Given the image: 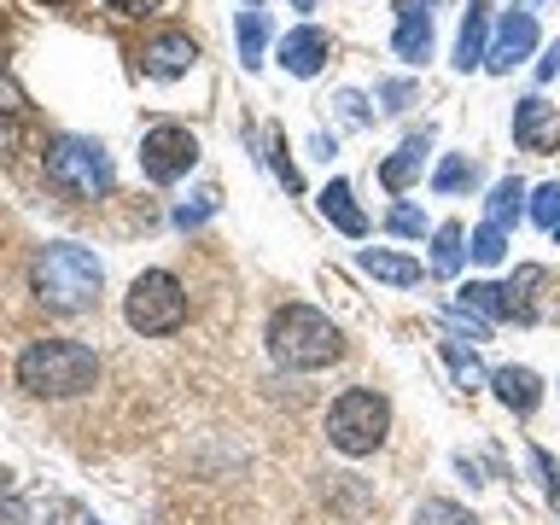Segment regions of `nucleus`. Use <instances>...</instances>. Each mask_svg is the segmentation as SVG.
I'll use <instances>...</instances> for the list:
<instances>
[{"label": "nucleus", "mask_w": 560, "mask_h": 525, "mask_svg": "<svg viewBox=\"0 0 560 525\" xmlns=\"http://www.w3.org/2000/svg\"><path fill=\"white\" fill-rule=\"evenodd\" d=\"M18 385L47 402L82 397L100 385V357L82 339H30L24 357H18Z\"/></svg>", "instance_id": "f257e3e1"}, {"label": "nucleus", "mask_w": 560, "mask_h": 525, "mask_svg": "<svg viewBox=\"0 0 560 525\" xmlns=\"http://www.w3.org/2000/svg\"><path fill=\"white\" fill-rule=\"evenodd\" d=\"M100 280H105V269H100V257L88 252V245H70V240H59V245H42L35 252V262H30V287H35V298H42L47 310H94L100 304Z\"/></svg>", "instance_id": "f03ea898"}, {"label": "nucleus", "mask_w": 560, "mask_h": 525, "mask_svg": "<svg viewBox=\"0 0 560 525\" xmlns=\"http://www.w3.org/2000/svg\"><path fill=\"white\" fill-rule=\"evenodd\" d=\"M269 357L292 374H310V368H327L345 357V339L339 327L327 322L315 304H280L269 315Z\"/></svg>", "instance_id": "7ed1b4c3"}, {"label": "nucleus", "mask_w": 560, "mask_h": 525, "mask_svg": "<svg viewBox=\"0 0 560 525\" xmlns=\"http://www.w3.org/2000/svg\"><path fill=\"white\" fill-rule=\"evenodd\" d=\"M42 158H47V182L59 187L65 199H105V192H112V158H105L100 140L52 135Z\"/></svg>", "instance_id": "20e7f679"}, {"label": "nucleus", "mask_w": 560, "mask_h": 525, "mask_svg": "<svg viewBox=\"0 0 560 525\" xmlns=\"http://www.w3.org/2000/svg\"><path fill=\"white\" fill-rule=\"evenodd\" d=\"M392 432V402L368 385H350V392L327 409V444L339 455H374Z\"/></svg>", "instance_id": "39448f33"}, {"label": "nucleus", "mask_w": 560, "mask_h": 525, "mask_svg": "<svg viewBox=\"0 0 560 525\" xmlns=\"http://www.w3.org/2000/svg\"><path fill=\"white\" fill-rule=\"evenodd\" d=\"M122 315H129V327L147 332V339H170V332L187 322V292H182V280H175L170 269L135 275L129 298H122Z\"/></svg>", "instance_id": "423d86ee"}, {"label": "nucleus", "mask_w": 560, "mask_h": 525, "mask_svg": "<svg viewBox=\"0 0 560 525\" xmlns=\"http://www.w3.org/2000/svg\"><path fill=\"white\" fill-rule=\"evenodd\" d=\"M192 164H199V140H192V129H182V122H158V129H147V140H140V170H147V182L170 187V182H182Z\"/></svg>", "instance_id": "0eeeda50"}, {"label": "nucleus", "mask_w": 560, "mask_h": 525, "mask_svg": "<svg viewBox=\"0 0 560 525\" xmlns=\"http://www.w3.org/2000/svg\"><path fill=\"white\" fill-rule=\"evenodd\" d=\"M532 47H537V18L532 12H502V30H497V42H490L485 52V70H497V77H508L514 65L532 59Z\"/></svg>", "instance_id": "6e6552de"}, {"label": "nucleus", "mask_w": 560, "mask_h": 525, "mask_svg": "<svg viewBox=\"0 0 560 525\" xmlns=\"http://www.w3.org/2000/svg\"><path fill=\"white\" fill-rule=\"evenodd\" d=\"M514 140L525 152H555L560 147V112L542 94H525L514 105Z\"/></svg>", "instance_id": "1a4fd4ad"}, {"label": "nucleus", "mask_w": 560, "mask_h": 525, "mask_svg": "<svg viewBox=\"0 0 560 525\" xmlns=\"http://www.w3.org/2000/svg\"><path fill=\"white\" fill-rule=\"evenodd\" d=\"M397 35H392V52L402 65H427L432 59V12L420 0H397Z\"/></svg>", "instance_id": "9d476101"}, {"label": "nucleus", "mask_w": 560, "mask_h": 525, "mask_svg": "<svg viewBox=\"0 0 560 525\" xmlns=\"http://www.w3.org/2000/svg\"><path fill=\"white\" fill-rule=\"evenodd\" d=\"M192 59H199V42H192L187 30H164L140 47V65H147L152 77H182V70H192Z\"/></svg>", "instance_id": "9b49d317"}, {"label": "nucleus", "mask_w": 560, "mask_h": 525, "mask_svg": "<svg viewBox=\"0 0 560 525\" xmlns=\"http://www.w3.org/2000/svg\"><path fill=\"white\" fill-rule=\"evenodd\" d=\"M490 52V0H467L462 35H455V70H479Z\"/></svg>", "instance_id": "f8f14e48"}, {"label": "nucleus", "mask_w": 560, "mask_h": 525, "mask_svg": "<svg viewBox=\"0 0 560 525\" xmlns=\"http://www.w3.org/2000/svg\"><path fill=\"white\" fill-rule=\"evenodd\" d=\"M280 65L292 70V77H315V70L327 65V30H292V35H280Z\"/></svg>", "instance_id": "ddd939ff"}, {"label": "nucleus", "mask_w": 560, "mask_h": 525, "mask_svg": "<svg viewBox=\"0 0 560 525\" xmlns=\"http://www.w3.org/2000/svg\"><path fill=\"white\" fill-rule=\"evenodd\" d=\"M322 217L339 228V234H350V240L368 234V217H362V205H357V192H350V182H327V187H322Z\"/></svg>", "instance_id": "4468645a"}, {"label": "nucleus", "mask_w": 560, "mask_h": 525, "mask_svg": "<svg viewBox=\"0 0 560 525\" xmlns=\"http://www.w3.org/2000/svg\"><path fill=\"white\" fill-rule=\"evenodd\" d=\"M427 147H432V135H409V140H402V147L380 164V182L392 187V192H402L420 170H427Z\"/></svg>", "instance_id": "2eb2a0df"}, {"label": "nucleus", "mask_w": 560, "mask_h": 525, "mask_svg": "<svg viewBox=\"0 0 560 525\" xmlns=\"http://www.w3.org/2000/svg\"><path fill=\"white\" fill-rule=\"evenodd\" d=\"M490 385H497V397H502L514 415H532L537 402H542V380L532 374V368H497V374H490Z\"/></svg>", "instance_id": "dca6fc26"}, {"label": "nucleus", "mask_w": 560, "mask_h": 525, "mask_svg": "<svg viewBox=\"0 0 560 525\" xmlns=\"http://www.w3.org/2000/svg\"><path fill=\"white\" fill-rule=\"evenodd\" d=\"M357 262H362V275L385 280V287H415V280H420V262L402 257V252H362Z\"/></svg>", "instance_id": "f3484780"}, {"label": "nucleus", "mask_w": 560, "mask_h": 525, "mask_svg": "<svg viewBox=\"0 0 560 525\" xmlns=\"http://www.w3.org/2000/svg\"><path fill=\"white\" fill-rule=\"evenodd\" d=\"M462 257H467V228L462 222H444L432 234V275L455 280V275H462Z\"/></svg>", "instance_id": "a211bd4d"}, {"label": "nucleus", "mask_w": 560, "mask_h": 525, "mask_svg": "<svg viewBox=\"0 0 560 525\" xmlns=\"http://www.w3.org/2000/svg\"><path fill=\"white\" fill-rule=\"evenodd\" d=\"M525 217V187L514 182V175H508V182H497V187H490V199H485V222L490 228H502V234H508V228H514Z\"/></svg>", "instance_id": "6ab92c4d"}, {"label": "nucleus", "mask_w": 560, "mask_h": 525, "mask_svg": "<svg viewBox=\"0 0 560 525\" xmlns=\"http://www.w3.org/2000/svg\"><path fill=\"white\" fill-rule=\"evenodd\" d=\"M462 310L485 315V322H514V315H508V287H497V280H467Z\"/></svg>", "instance_id": "aec40b11"}, {"label": "nucleus", "mask_w": 560, "mask_h": 525, "mask_svg": "<svg viewBox=\"0 0 560 525\" xmlns=\"http://www.w3.org/2000/svg\"><path fill=\"white\" fill-rule=\"evenodd\" d=\"M234 35H240V65H245V70H262V47H269V18H262V12H240V18H234Z\"/></svg>", "instance_id": "412c9836"}, {"label": "nucleus", "mask_w": 560, "mask_h": 525, "mask_svg": "<svg viewBox=\"0 0 560 525\" xmlns=\"http://www.w3.org/2000/svg\"><path fill=\"white\" fill-rule=\"evenodd\" d=\"M409 525H479V520H472L467 514V508L462 502H444V497H427V502H420L415 508V520Z\"/></svg>", "instance_id": "4be33fe9"}, {"label": "nucleus", "mask_w": 560, "mask_h": 525, "mask_svg": "<svg viewBox=\"0 0 560 525\" xmlns=\"http://www.w3.org/2000/svg\"><path fill=\"white\" fill-rule=\"evenodd\" d=\"M467 182H472V158L467 152H450L444 164L432 170V187L438 192H455V187H467Z\"/></svg>", "instance_id": "5701e85b"}, {"label": "nucleus", "mask_w": 560, "mask_h": 525, "mask_svg": "<svg viewBox=\"0 0 560 525\" xmlns=\"http://www.w3.org/2000/svg\"><path fill=\"white\" fill-rule=\"evenodd\" d=\"M467 252H472V262H485V269H490V262H502L508 257V234H502V228H479V234H472L467 240Z\"/></svg>", "instance_id": "b1692460"}, {"label": "nucleus", "mask_w": 560, "mask_h": 525, "mask_svg": "<svg viewBox=\"0 0 560 525\" xmlns=\"http://www.w3.org/2000/svg\"><path fill=\"white\" fill-rule=\"evenodd\" d=\"M532 222H537V228H549V234L560 228V182H549V187H537V192H532Z\"/></svg>", "instance_id": "393cba45"}, {"label": "nucleus", "mask_w": 560, "mask_h": 525, "mask_svg": "<svg viewBox=\"0 0 560 525\" xmlns=\"http://www.w3.org/2000/svg\"><path fill=\"white\" fill-rule=\"evenodd\" d=\"M385 228L402 234V240H420V234H427V217H420L415 205H392V210H385Z\"/></svg>", "instance_id": "a878e982"}, {"label": "nucleus", "mask_w": 560, "mask_h": 525, "mask_svg": "<svg viewBox=\"0 0 560 525\" xmlns=\"http://www.w3.org/2000/svg\"><path fill=\"white\" fill-rule=\"evenodd\" d=\"M444 357H450V368H455V380H462V385H479V362H472V350L444 339Z\"/></svg>", "instance_id": "bb28decb"}, {"label": "nucleus", "mask_w": 560, "mask_h": 525, "mask_svg": "<svg viewBox=\"0 0 560 525\" xmlns=\"http://www.w3.org/2000/svg\"><path fill=\"white\" fill-rule=\"evenodd\" d=\"M450 327H455V332H467V339H485V332H490L485 315H472V310H462V304L450 310Z\"/></svg>", "instance_id": "cd10ccee"}, {"label": "nucleus", "mask_w": 560, "mask_h": 525, "mask_svg": "<svg viewBox=\"0 0 560 525\" xmlns=\"http://www.w3.org/2000/svg\"><path fill=\"white\" fill-rule=\"evenodd\" d=\"M269 164H275V175H280L287 187H298V170H292V158H287V140H280V135H269Z\"/></svg>", "instance_id": "c85d7f7f"}, {"label": "nucleus", "mask_w": 560, "mask_h": 525, "mask_svg": "<svg viewBox=\"0 0 560 525\" xmlns=\"http://www.w3.org/2000/svg\"><path fill=\"white\" fill-rule=\"evenodd\" d=\"M532 462L542 472V490H549V502H560V479H555V455L549 450H532Z\"/></svg>", "instance_id": "c756f323"}, {"label": "nucleus", "mask_w": 560, "mask_h": 525, "mask_svg": "<svg viewBox=\"0 0 560 525\" xmlns=\"http://www.w3.org/2000/svg\"><path fill=\"white\" fill-rule=\"evenodd\" d=\"M18 135H24V129H18V117L7 112V105H0V158L18 152Z\"/></svg>", "instance_id": "7c9ffc66"}, {"label": "nucleus", "mask_w": 560, "mask_h": 525, "mask_svg": "<svg viewBox=\"0 0 560 525\" xmlns=\"http://www.w3.org/2000/svg\"><path fill=\"white\" fill-rule=\"evenodd\" d=\"M380 100L392 105V112H402V105L415 100V82H380Z\"/></svg>", "instance_id": "2f4dec72"}, {"label": "nucleus", "mask_w": 560, "mask_h": 525, "mask_svg": "<svg viewBox=\"0 0 560 525\" xmlns=\"http://www.w3.org/2000/svg\"><path fill=\"white\" fill-rule=\"evenodd\" d=\"M105 7H112L117 18H140V12H152L158 0H105Z\"/></svg>", "instance_id": "473e14b6"}, {"label": "nucleus", "mask_w": 560, "mask_h": 525, "mask_svg": "<svg viewBox=\"0 0 560 525\" xmlns=\"http://www.w3.org/2000/svg\"><path fill=\"white\" fill-rule=\"evenodd\" d=\"M339 105H345V117H350V122H368V112H362V94H339Z\"/></svg>", "instance_id": "72a5a7b5"}, {"label": "nucleus", "mask_w": 560, "mask_h": 525, "mask_svg": "<svg viewBox=\"0 0 560 525\" xmlns=\"http://www.w3.org/2000/svg\"><path fill=\"white\" fill-rule=\"evenodd\" d=\"M555 70H560V42H555V52H549V59L537 65V77H555Z\"/></svg>", "instance_id": "f704fd0d"}, {"label": "nucleus", "mask_w": 560, "mask_h": 525, "mask_svg": "<svg viewBox=\"0 0 560 525\" xmlns=\"http://www.w3.org/2000/svg\"><path fill=\"white\" fill-rule=\"evenodd\" d=\"M292 7H298V12H315V0H292Z\"/></svg>", "instance_id": "c9c22d12"}, {"label": "nucleus", "mask_w": 560, "mask_h": 525, "mask_svg": "<svg viewBox=\"0 0 560 525\" xmlns=\"http://www.w3.org/2000/svg\"><path fill=\"white\" fill-rule=\"evenodd\" d=\"M42 7H65V0H42Z\"/></svg>", "instance_id": "e433bc0d"}, {"label": "nucleus", "mask_w": 560, "mask_h": 525, "mask_svg": "<svg viewBox=\"0 0 560 525\" xmlns=\"http://www.w3.org/2000/svg\"><path fill=\"white\" fill-rule=\"evenodd\" d=\"M420 7H427V12H432V7H438V0H420Z\"/></svg>", "instance_id": "4c0bfd02"}, {"label": "nucleus", "mask_w": 560, "mask_h": 525, "mask_svg": "<svg viewBox=\"0 0 560 525\" xmlns=\"http://www.w3.org/2000/svg\"><path fill=\"white\" fill-rule=\"evenodd\" d=\"M245 7H262V0H245Z\"/></svg>", "instance_id": "58836bf2"}, {"label": "nucleus", "mask_w": 560, "mask_h": 525, "mask_svg": "<svg viewBox=\"0 0 560 525\" xmlns=\"http://www.w3.org/2000/svg\"><path fill=\"white\" fill-rule=\"evenodd\" d=\"M555 245H560V228H555Z\"/></svg>", "instance_id": "ea45409f"}]
</instances>
